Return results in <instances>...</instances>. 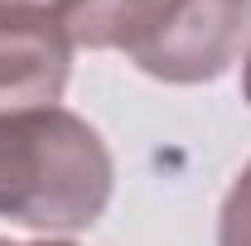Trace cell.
<instances>
[{"mask_svg":"<svg viewBox=\"0 0 251 246\" xmlns=\"http://www.w3.org/2000/svg\"><path fill=\"white\" fill-rule=\"evenodd\" d=\"M106 140L63 106L0 116V217L34 232H82L111 203Z\"/></svg>","mask_w":251,"mask_h":246,"instance_id":"cell-2","label":"cell"},{"mask_svg":"<svg viewBox=\"0 0 251 246\" xmlns=\"http://www.w3.org/2000/svg\"><path fill=\"white\" fill-rule=\"evenodd\" d=\"M242 97L251 101V53H247V68H242Z\"/></svg>","mask_w":251,"mask_h":246,"instance_id":"cell-5","label":"cell"},{"mask_svg":"<svg viewBox=\"0 0 251 246\" xmlns=\"http://www.w3.org/2000/svg\"><path fill=\"white\" fill-rule=\"evenodd\" d=\"M73 39L49 5H0V116L58 106Z\"/></svg>","mask_w":251,"mask_h":246,"instance_id":"cell-3","label":"cell"},{"mask_svg":"<svg viewBox=\"0 0 251 246\" xmlns=\"http://www.w3.org/2000/svg\"><path fill=\"white\" fill-rule=\"evenodd\" d=\"M218 246H251V164L232 179L218 213Z\"/></svg>","mask_w":251,"mask_h":246,"instance_id":"cell-4","label":"cell"},{"mask_svg":"<svg viewBox=\"0 0 251 246\" xmlns=\"http://www.w3.org/2000/svg\"><path fill=\"white\" fill-rule=\"evenodd\" d=\"M53 15L73 49H121L174 87L222 77L251 34V0H58Z\"/></svg>","mask_w":251,"mask_h":246,"instance_id":"cell-1","label":"cell"},{"mask_svg":"<svg viewBox=\"0 0 251 246\" xmlns=\"http://www.w3.org/2000/svg\"><path fill=\"white\" fill-rule=\"evenodd\" d=\"M0 246H73V242H5L0 237Z\"/></svg>","mask_w":251,"mask_h":246,"instance_id":"cell-6","label":"cell"},{"mask_svg":"<svg viewBox=\"0 0 251 246\" xmlns=\"http://www.w3.org/2000/svg\"><path fill=\"white\" fill-rule=\"evenodd\" d=\"M0 5H20V0H0Z\"/></svg>","mask_w":251,"mask_h":246,"instance_id":"cell-7","label":"cell"}]
</instances>
